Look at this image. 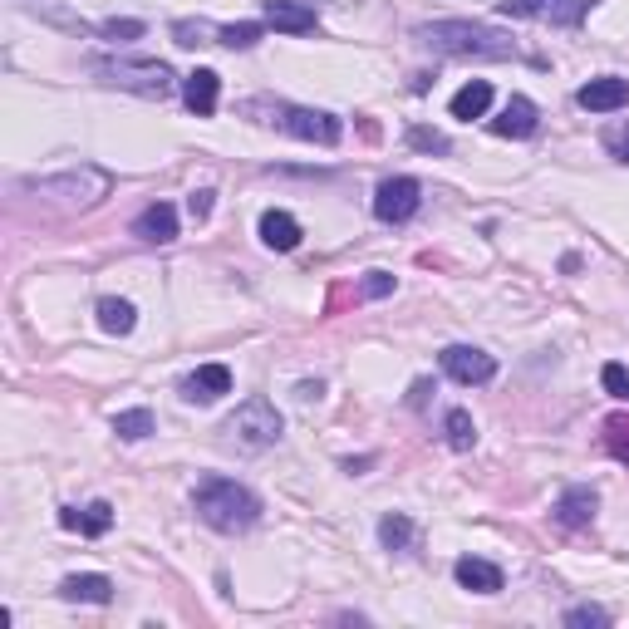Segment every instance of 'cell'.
I'll use <instances>...</instances> for the list:
<instances>
[{
	"mask_svg": "<svg viewBox=\"0 0 629 629\" xmlns=\"http://www.w3.org/2000/svg\"><path fill=\"white\" fill-rule=\"evenodd\" d=\"M114 433L123 443H138V438H148L153 433V413L148 408H128V413H118L114 418Z\"/></svg>",
	"mask_w": 629,
	"mask_h": 629,
	"instance_id": "23",
	"label": "cell"
},
{
	"mask_svg": "<svg viewBox=\"0 0 629 629\" xmlns=\"http://www.w3.org/2000/svg\"><path fill=\"white\" fill-rule=\"evenodd\" d=\"M605 389H610L615 399H629V374L620 364H605Z\"/></svg>",
	"mask_w": 629,
	"mask_h": 629,
	"instance_id": "32",
	"label": "cell"
},
{
	"mask_svg": "<svg viewBox=\"0 0 629 629\" xmlns=\"http://www.w3.org/2000/svg\"><path fill=\"white\" fill-rule=\"evenodd\" d=\"M492 133H502V138H531L536 133V104L531 99H507V109L492 118Z\"/></svg>",
	"mask_w": 629,
	"mask_h": 629,
	"instance_id": "15",
	"label": "cell"
},
{
	"mask_svg": "<svg viewBox=\"0 0 629 629\" xmlns=\"http://www.w3.org/2000/svg\"><path fill=\"white\" fill-rule=\"evenodd\" d=\"M177 45H202V35H207V25H192V20H177Z\"/></svg>",
	"mask_w": 629,
	"mask_h": 629,
	"instance_id": "33",
	"label": "cell"
},
{
	"mask_svg": "<svg viewBox=\"0 0 629 629\" xmlns=\"http://www.w3.org/2000/svg\"><path fill=\"white\" fill-rule=\"evenodd\" d=\"M359 295H364V300H384V295H394V276H384V271H369V276L359 281Z\"/></svg>",
	"mask_w": 629,
	"mask_h": 629,
	"instance_id": "28",
	"label": "cell"
},
{
	"mask_svg": "<svg viewBox=\"0 0 629 629\" xmlns=\"http://www.w3.org/2000/svg\"><path fill=\"white\" fill-rule=\"evenodd\" d=\"M492 109V84L487 79H472L453 94V118H482Z\"/></svg>",
	"mask_w": 629,
	"mask_h": 629,
	"instance_id": "20",
	"label": "cell"
},
{
	"mask_svg": "<svg viewBox=\"0 0 629 629\" xmlns=\"http://www.w3.org/2000/svg\"><path fill=\"white\" fill-rule=\"evenodd\" d=\"M595 507H600L595 487H571V492H561V502H556V516H561L566 526H585V521H595Z\"/></svg>",
	"mask_w": 629,
	"mask_h": 629,
	"instance_id": "19",
	"label": "cell"
},
{
	"mask_svg": "<svg viewBox=\"0 0 629 629\" xmlns=\"http://www.w3.org/2000/svg\"><path fill=\"white\" fill-rule=\"evenodd\" d=\"M133 320H138V315H133V305H128V300H114V295H109V300H99V325H104L109 335H128V330H133Z\"/></svg>",
	"mask_w": 629,
	"mask_h": 629,
	"instance_id": "21",
	"label": "cell"
},
{
	"mask_svg": "<svg viewBox=\"0 0 629 629\" xmlns=\"http://www.w3.org/2000/svg\"><path fill=\"white\" fill-rule=\"evenodd\" d=\"M104 187H109V177L94 172V168L64 172V177H40V182H35V192H45V197H69V202H94Z\"/></svg>",
	"mask_w": 629,
	"mask_h": 629,
	"instance_id": "8",
	"label": "cell"
},
{
	"mask_svg": "<svg viewBox=\"0 0 629 629\" xmlns=\"http://www.w3.org/2000/svg\"><path fill=\"white\" fill-rule=\"evenodd\" d=\"M443 369L458 379V384H492V374H497V359L487 354V349H472V344H448L443 349Z\"/></svg>",
	"mask_w": 629,
	"mask_h": 629,
	"instance_id": "6",
	"label": "cell"
},
{
	"mask_svg": "<svg viewBox=\"0 0 629 629\" xmlns=\"http://www.w3.org/2000/svg\"><path fill=\"white\" fill-rule=\"evenodd\" d=\"M222 394H231V369L227 364H202L197 374L182 379V399L187 403H217Z\"/></svg>",
	"mask_w": 629,
	"mask_h": 629,
	"instance_id": "10",
	"label": "cell"
},
{
	"mask_svg": "<svg viewBox=\"0 0 629 629\" xmlns=\"http://www.w3.org/2000/svg\"><path fill=\"white\" fill-rule=\"evenodd\" d=\"M261 241H266L271 251H295V246H300V222H295L290 212H266V217H261Z\"/></svg>",
	"mask_w": 629,
	"mask_h": 629,
	"instance_id": "18",
	"label": "cell"
},
{
	"mask_svg": "<svg viewBox=\"0 0 629 629\" xmlns=\"http://www.w3.org/2000/svg\"><path fill=\"white\" fill-rule=\"evenodd\" d=\"M192 507H197V516H202L212 531H227V536L256 526V516H261L256 492H246V487L231 482V477H202L197 492H192Z\"/></svg>",
	"mask_w": 629,
	"mask_h": 629,
	"instance_id": "1",
	"label": "cell"
},
{
	"mask_svg": "<svg viewBox=\"0 0 629 629\" xmlns=\"http://www.w3.org/2000/svg\"><path fill=\"white\" fill-rule=\"evenodd\" d=\"M443 428H448V443H453L458 453H467V448L477 443V428H472V413H467V408H453Z\"/></svg>",
	"mask_w": 629,
	"mask_h": 629,
	"instance_id": "24",
	"label": "cell"
},
{
	"mask_svg": "<svg viewBox=\"0 0 629 629\" xmlns=\"http://www.w3.org/2000/svg\"><path fill=\"white\" fill-rule=\"evenodd\" d=\"M217 89H222V84H217L212 69H192V74L182 79V99H187V109H192L197 118L217 114Z\"/></svg>",
	"mask_w": 629,
	"mask_h": 629,
	"instance_id": "13",
	"label": "cell"
},
{
	"mask_svg": "<svg viewBox=\"0 0 629 629\" xmlns=\"http://www.w3.org/2000/svg\"><path fill=\"white\" fill-rule=\"evenodd\" d=\"M615 148H620V158H629V133H620V138H615Z\"/></svg>",
	"mask_w": 629,
	"mask_h": 629,
	"instance_id": "35",
	"label": "cell"
},
{
	"mask_svg": "<svg viewBox=\"0 0 629 629\" xmlns=\"http://www.w3.org/2000/svg\"><path fill=\"white\" fill-rule=\"evenodd\" d=\"M109 526H114V507H109V502H89L84 516H79V531H84V536H104Z\"/></svg>",
	"mask_w": 629,
	"mask_h": 629,
	"instance_id": "25",
	"label": "cell"
},
{
	"mask_svg": "<svg viewBox=\"0 0 629 629\" xmlns=\"http://www.w3.org/2000/svg\"><path fill=\"white\" fill-rule=\"evenodd\" d=\"M187 212H192V217L202 222V217L212 212V192H192V197H187Z\"/></svg>",
	"mask_w": 629,
	"mask_h": 629,
	"instance_id": "34",
	"label": "cell"
},
{
	"mask_svg": "<svg viewBox=\"0 0 629 629\" xmlns=\"http://www.w3.org/2000/svg\"><path fill=\"white\" fill-rule=\"evenodd\" d=\"M625 104H629V84L615 79V74H600V79H590L580 89V109H590V114H615Z\"/></svg>",
	"mask_w": 629,
	"mask_h": 629,
	"instance_id": "11",
	"label": "cell"
},
{
	"mask_svg": "<svg viewBox=\"0 0 629 629\" xmlns=\"http://www.w3.org/2000/svg\"><path fill=\"white\" fill-rule=\"evenodd\" d=\"M217 40H222L227 50H251V45L261 40V25H222Z\"/></svg>",
	"mask_w": 629,
	"mask_h": 629,
	"instance_id": "26",
	"label": "cell"
},
{
	"mask_svg": "<svg viewBox=\"0 0 629 629\" xmlns=\"http://www.w3.org/2000/svg\"><path fill=\"white\" fill-rule=\"evenodd\" d=\"M104 74H109L114 84H123V89L148 94V99L172 94V69H168V64H158V59H143V64H109Z\"/></svg>",
	"mask_w": 629,
	"mask_h": 629,
	"instance_id": "4",
	"label": "cell"
},
{
	"mask_svg": "<svg viewBox=\"0 0 629 629\" xmlns=\"http://www.w3.org/2000/svg\"><path fill=\"white\" fill-rule=\"evenodd\" d=\"M379 541H384L389 551H413V521L403 512L384 516V521H379Z\"/></svg>",
	"mask_w": 629,
	"mask_h": 629,
	"instance_id": "22",
	"label": "cell"
},
{
	"mask_svg": "<svg viewBox=\"0 0 629 629\" xmlns=\"http://www.w3.org/2000/svg\"><path fill=\"white\" fill-rule=\"evenodd\" d=\"M266 25H276L286 35H305V30H315V10L295 5V0H266Z\"/></svg>",
	"mask_w": 629,
	"mask_h": 629,
	"instance_id": "16",
	"label": "cell"
},
{
	"mask_svg": "<svg viewBox=\"0 0 629 629\" xmlns=\"http://www.w3.org/2000/svg\"><path fill=\"white\" fill-rule=\"evenodd\" d=\"M595 0H502L507 15H531V20H551V25H580L590 15Z\"/></svg>",
	"mask_w": 629,
	"mask_h": 629,
	"instance_id": "7",
	"label": "cell"
},
{
	"mask_svg": "<svg viewBox=\"0 0 629 629\" xmlns=\"http://www.w3.org/2000/svg\"><path fill=\"white\" fill-rule=\"evenodd\" d=\"M281 428H286V423H281L276 403L261 399V394H256V399H246V403H241V408H236V413L227 418L231 443H241V448H251V453H256V448H271V443L281 438Z\"/></svg>",
	"mask_w": 629,
	"mask_h": 629,
	"instance_id": "3",
	"label": "cell"
},
{
	"mask_svg": "<svg viewBox=\"0 0 629 629\" xmlns=\"http://www.w3.org/2000/svg\"><path fill=\"white\" fill-rule=\"evenodd\" d=\"M133 236H138V241H153V246H168L172 236H177V212H172L168 202L143 207L138 222H133Z\"/></svg>",
	"mask_w": 629,
	"mask_h": 629,
	"instance_id": "12",
	"label": "cell"
},
{
	"mask_svg": "<svg viewBox=\"0 0 629 629\" xmlns=\"http://www.w3.org/2000/svg\"><path fill=\"white\" fill-rule=\"evenodd\" d=\"M64 600H84V605H109L114 600V580L109 575H69L59 585Z\"/></svg>",
	"mask_w": 629,
	"mask_h": 629,
	"instance_id": "17",
	"label": "cell"
},
{
	"mask_svg": "<svg viewBox=\"0 0 629 629\" xmlns=\"http://www.w3.org/2000/svg\"><path fill=\"white\" fill-rule=\"evenodd\" d=\"M605 443H610V453L620 462H629V423L625 418H610V423H605Z\"/></svg>",
	"mask_w": 629,
	"mask_h": 629,
	"instance_id": "27",
	"label": "cell"
},
{
	"mask_svg": "<svg viewBox=\"0 0 629 629\" xmlns=\"http://www.w3.org/2000/svg\"><path fill=\"white\" fill-rule=\"evenodd\" d=\"M566 625L580 629V625H610V615L600 610V605H575L571 615H566Z\"/></svg>",
	"mask_w": 629,
	"mask_h": 629,
	"instance_id": "29",
	"label": "cell"
},
{
	"mask_svg": "<svg viewBox=\"0 0 629 629\" xmlns=\"http://www.w3.org/2000/svg\"><path fill=\"white\" fill-rule=\"evenodd\" d=\"M104 35L118 40V45H128V40H138V35H143V20H109V25H104Z\"/></svg>",
	"mask_w": 629,
	"mask_h": 629,
	"instance_id": "30",
	"label": "cell"
},
{
	"mask_svg": "<svg viewBox=\"0 0 629 629\" xmlns=\"http://www.w3.org/2000/svg\"><path fill=\"white\" fill-rule=\"evenodd\" d=\"M423 45H433L438 55H458V59H512L516 45L492 30V25H467V20H438L418 30Z\"/></svg>",
	"mask_w": 629,
	"mask_h": 629,
	"instance_id": "2",
	"label": "cell"
},
{
	"mask_svg": "<svg viewBox=\"0 0 629 629\" xmlns=\"http://www.w3.org/2000/svg\"><path fill=\"white\" fill-rule=\"evenodd\" d=\"M418 182L413 177H384L379 192H374V217L379 222H408L418 212Z\"/></svg>",
	"mask_w": 629,
	"mask_h": 629,
	"instance_id": "5",
	"label": "cell"
},
{
	"mask_svg": "<svg viewBox=\"0 0 629 629\" xmlns=\"http://www.w3.org/2000/svg\"><path fill=\"white\" fill-rule=\"evenodd\" d=\"M286 133H295V138H305V143H340V118L335 114H320V109H286Z\"/></svg>",
	"mask_w": 629,
	"mask_h": 629,
	"instance_id": "9",
	"label": "cell"
},
{
	"mask_svg": "<svg viewBox=\"0 0 629 629\" xmlns=\"http://www.w3.org/2000/svg\"><path fill=\"white\" fill-rule=\"evenodd\" d=\"M408 138H413V148H423V153H448V138L433 133V128H413Z\"/></svg>",
	"mask_w": 629,
	"mask_h": 629,
	"instance_id": "31",
	"label": "cell"
},
{
	"mask_svg": "<svg viewBox=\"0 0 629 629\" xmlns=\"http://www.w3.org/2000/svg\"><path fill=\"white\" fill-rule=\"evenodd\" d=\"M462 590H477V595H497L502 590V571L492 566V561H482V556H462L458 566H453Z\"/></svg>",
	"mask_w": 629,
	"mask_h": 629,
	"instance_id": "14",
	"label": "cell"
}]
</instances>
